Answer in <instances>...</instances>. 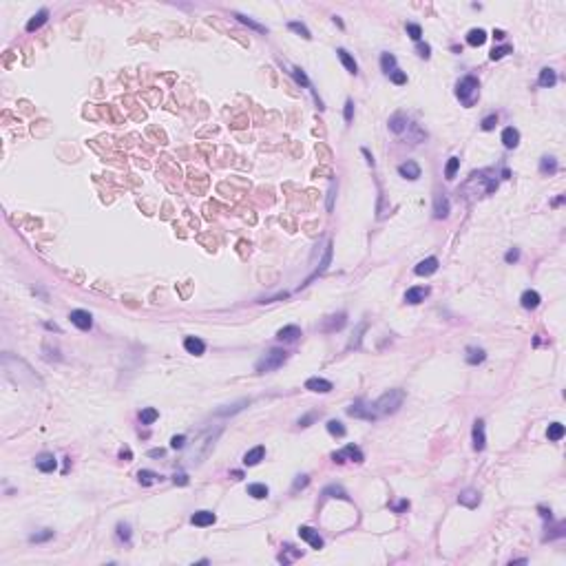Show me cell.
Wrapping results in <instances>:
<instances>
[{"label": "cell", "instance_id": "6da1fadb", "mask_svg": "<svg viewBox=\"0 0 566 566\" xmlns=\"http://www.w3.org/2000/svg\"><path fill=\"white\" fill-rule=\"evenodd\" d=\"M403 400H405V392L403 389H389V392H385L383 396H380L378 400H376L372 407H374L376 416H392V414H396L400 407H403Z\"/></svg>", "mask_w": 566, "mask_h": 566}, {"label": "cell", "instance_id": "7a4b0ae2", "mask_svg": "<svg viewBox=\"0 0 566 566\" xmlns=\"http://www.w3.org/2000/svg\"><path fill=\"white\" fill-rule=\"evenodd\" d=\"M456 95L462 106H473L480 97V82L475 75H465L456 84Z\"/></svg>", "mask_w": 566, "mask_h": 566}, {"label": "cell", "instance_id": "3957f363", "mask_svg": "<svg viewBox=\"0 0 566 566\" xmlns=\"http://www.w3.org/2000/svg\"><path fill=\"white\" fill-rule=\"evenodd\" d=\"M285 360H288V352L281 350V347H272V350H268L259 360H257L254 370H257V374H268V372L279 370Z\"/></svg>", "mask_w": 566, "mask_h": 566}, {"label": "cell", "instance_id": "277c9868", "mask_svg": "<svg viewBox=\"0 0 566 566\" xmlns=\"http://www.w3.org/2000/svg\"><path fill=\"white\" fill-rule=\"evenodd\" d=\"M332 460H334V462H345V460L363 462V460H365V456H363V451H360V447H356V445H347L345 449H341V451H336V453H332Z\"/></svg>", "mask_w": 566, "mask_h": 566}, {"label": "cell", "instance_id": "5b68a950", "mask_svg": "<svg viewBox=\"0 0 566 566\" xmlns=\"http://www.w3.org/2000/svg\"><path fill=\"white\" fill-rule=\"evenodd\" d=\"M347 416L352 418H363V420H376V412L372 405H363V403H354L347 407Z\"/></svg>", "mask_w": 566, "mask_h": 566}, {"label": "cell", "instance_id": "8992f818", "mask_svg": "<svg viewBox=\"0 0 566 566\" xmlns=\"http://www.w3.org/2000/svg\"><path fill=\"white\" fill-rule=\"evenodd\" d=\"M347 323V314L345 312H339V314H332V317H327L325 321H323L321 325V332H325V334H332V332L336 330H343Z\"/></svg>", "mask_w": 566, "mask_h": 566}, {"label": "cell", "instance_id": "52a82bcc", "mask_svg": "<svg viewBox=\"0 0 566 566\" xmlns=\"http://www.w3.org/2000/svg\"><path fill=\"white\" fill-rule=\"evenodd\" d=\"M69 319H71V323L75 327H80V330H91V325H93V317L87 310H73V312L69 314Z\"/></svg>", "mask_w": 566, "mask_h": 566}, {"label": "cell", "instance_id": "ba28073f", "mask_svg": "<svg viewBox=\"0 0 566 566\" xmlns=\"http://www.w3.org/2000/svg\"><path fill=\"white\" fill-rule=\"evenodd\" d=\"M299 535H301V540H305L307 544L312 548H323V537L319 535V531H314L312 527H299Z\"/></svg>", "mask_w": 566, "mask_h": 566}, {"label": "cell", "instance_id": "9c48e42d", "mask_svg": "<svg viewBox=\"0 0 566 566\" xmlns=\"http://www.w3.org/2000/svg\"><path fill=\"white\" fill-rule=\"evenodd\" d=\"M471 436H473V449L475 451H482L487 445V436H485V420H475L473 422V432H471Z\"/></svg>", "mask_w": 566, "mask_h": 566}, {"label": "cell", "instance_id": "30bf717a", "mask_svg": "<svg viewBox=\"0 0 566 566\" xmlns=\"http://www.w3.org/2000/svg\"><path fill=\"white\" fill-rule=\"evenodd\" d=\"M290 73H292V75H294V80H297L299 84H301V87L310 89V93H312V95H314V102H317V106H319V109H325V106H323V102L319 100V95H317V93H314V89H312V82L307 80L305 71H303V69H299V67H294V69H292V71H290Z\"/></svg>", "mask_w": 566, "mask_h": 566}, {"label": "cell", "instance_id": "8fae6325", "mask_svg": "<svg viewBox=\"0 0 566 566\" xmlns=\"http://www.w3.org/2000/svg\"><path fill=\"white\" fill-rule=\"evenodd\" d=\"M398 173H400V177H405V179H409V182H414V179L420 177V166H418L414 159H407V162H403L398 166Z\"/></svg>", "mask_w": 566, "mask_h": 566}, {"label": "cell", "instance_id": "7c38bea8", "mask_svg": "<svg viewBox=\"0 0 566 566\" xmlns=\"http://www.w3.org/2000/svg\"><path fill=\"white\" fill-rule=\"evenodd\" d=\"M36 467H38L42 473H51V471L58 469V460H56L53 453H40V456L36 458Z\"/></svg>", "mask_w": 566, "mask_h": 566}, {"label": "cell", "instance_id": "4fadbf2b", "mask_svg": "<svg viewBox=\"0 0 566 566\" xmlns=\"http://www.w3.org/2000/svg\"><path fill=\"white\" fill-rule=\"evenodd\" d=\"M438 265L440 264H438L436 257H427V259H422L420 264L414 268V272H416L418 277H429V274H434L438 270Z\"/></svg>", "mask_w": 566, "mask_h": 566}, {"label": "cell", "instance_id": "5bb4252c", "mask_svg": "<svg viewBox=\"0 0 566 566\" xmlns=\"http://www.w3.org/2000/svg\"><path fill=\"white\" fill-rule=\"evenodd\" d=\"M277 339L283 343H294L301 339V327L299 325H285L277 332Z\"/></svg>", "mask_w": 566, "mask_h": 566}, {"label": "cell", "instance_id": "9a60e30c", "mask_svg": "<svg viewBox=\"0 0 566 566\" xmlns=\"http://www.w3.org/2000/svg\"><path fill=\"white\" fill-rule=\"evenodd\" d=\"M305 389H310V392H314V394H327V392H332V383L325 378L314 376V378L305 380Z\"/></svg>", "mask_w": 566, "mask_h": 566}, {"label": "cell", "instance_id": "2e32d148", "mask_svg": "<svg viewBox=\"0 0 566 566\" xmlns=\"http://www.w3.org/2000/svg\"><path fill=\"white\" fill-rule=\"evenodd\" d=\"M429 294V288H425V285H414V288H409L407 292H405V301L412 303V305H416V303L425 301Z\"/></svg>", "mask_w": 566, "mask_h": 566}, {"label": "cell", "instance_id": "e0dca14e", "mask_svg": "<svg viewBox=\"0 0 566 566\" xmlns=\"http://www.w3.org/2000/svg\"><path fill=\"white\" fill-rule=\"evenodd\" d=\"M458 502L467 509H475L480 504V493L475 489H465L460 495H458Z\"/></svg>", "mask_w": 566, "mask_h": 566}, {"label": "cell", "instance_id": "ac0fdd59", "mask_svg": "<svg viewBox=\"0 0 566 566\" xmlns=\"http://www.w3.org/2000/svg\"><path fill=\"white\" fill-rule=\"evenodd\" d=\"M265 456V447H254V449L245 451V456H244V465L245 467H254V465H259L261 460H264Z\"/></svg>", "mask_w": 566, "mask_h": 566}, {"label": "cell", "instance_id": "d6986e66", "mask_svg": "<svg viewBox=\"0 0 566 566\" xmlns=\"http://www.w3.org/2000/svg\"><path fill=\"white\" fill-rule=\"evenodd\" d=\"M184 347H186L188 354H195V356H202L206 352V343L202 339H197V336H188L186 341H184Z\"/></svg>", "mask_w": 566, "mask_h": 566}, {"label": "cell", "instance_id": "ffe728a7", "mask_svg": "<svg viewBox=\"0 0 566 566\" xmlns=\"http://www.w3.org/2000/svg\"><path fill=\"white\" fill-rule=\"evenodd\" d=\"M502 144H504V149H515V146L520 144V133H518V129H513V126H507V129L502 131Z\"/></svg>", "mask_w": 566, "mask_h": 566}, {"label": "cell", "instance_id": "44dd1931", "mask_svg": "<svg viewBox=\"0 0 566 566\" xmlns=\"http://www.w3.org/2000/svg\"><path fill=\"white\" fill-rule=\"evenodd\" d=\"M449 199H447V195H438L436 197V204H434V217L436 219H447V215H449Z\"/></svg>", "mask_w": 566, "mask_h": 566}, {"label": "cell", "instance_id": "7402d4cb", "mask_svg": "<svg viewBox=\"0 0 566 566\" xmlns=\"http://www.w3.org/2000/svg\"><path fill=\"white\" fill-rule=\"evenodd\" d=\"M537 84L542 89H551V87H555L557 84V73L553 71V69H542L540 71V77H537Z\"/></svg>", "mask_w": 566, "mask_h": 566}, {"label": "cell", "instance_id": "603a6c76", "mask_svg": "<svg viewBox=\"0 0 566 566\" xmlns=\"http://www.w3.org/2000/svg\"><path fill=\"white\" fill-rule=\"evenodd\" d=\"M540 301H542V297H540L535 290H527V292L520 297V303H522L524 310H535V307L540 305Z\"/></svg>", "mask_w": 566, "mask_h": 566}, {"label": "cell", "instance_id": "cb8c5ba5", "mask_svg": "<svg viewBox=\"0 0 566 566\" xmlns=\"http://www.w3.org/2000/svg\"><path fill=\"white\" fill-rule=\"evenodd\" d=\"M215 513L212 511H197L195 515L190 518V522L195 524V527H210V524H215Z\"/></svg>", "mask_w": 566, "mask_h": 566}, {"label": "cell", "instance_id": "d4e9b609", "mask_svg": "<svg viewBox=\"0 0 566 566\" xmlns=\"http://www.w3.org/2000/svg\"><path fill=\"white\" fill-rule=\"evenodd\" d=\"M389 131L392 133H396V135H400V133H405V129H407V117L403 115V113H396V115H392L389 117Z\"/></svg>", "mask_w": 566, "mask_h": 566}, {"label": "cell", "instance_id": "484cf974", "mask_svg": "<svg viewBox=\"0 0 566 566\" xmlns=\"http://www.w3.org/2000/svg\"><path fill=\"white\" fill-rule=\"evenodd\" d=\"M47 20H49V11H47V9H40L38 14H36L34 18H31L29 22H27V31H29V34H34V31H38L40 27H42L44 22H47Z\"/></svg>", "mask_w": 566, "mask_h": 566}, {"label": "cell", "instance_id": "4316f807", "mask_svg": "<svg viewBox=\"0 0 566 566\" xmlns=\"http://www.w3.org/2000/svg\"><path fill=\"white\" fill-rule=\"evenodd\" d=\"M336 53H339V60L343 62V67H345L350 73H354V75H356V73H358V64H356V60L352 58L345 49H336Z\"/></svg>", "mask_w": 566, "mask_h": 566}, {"label": "cell", "instance_id": "83f0119b", "mask_svg": "<svg viewBox=\"0 0 566 566\" xmlns=\"http://www.w3.org/2000/svg\"><path fill=\"white\" fill-rule=\"evenodd\" d=\"M137 480H139V485H142V487H151V485H155V482H159L162 475L155 473V471L142 469V471H137Z\"/></svg>", "mask_w": 566, "mask_h": 566}, {"label": "cell", "instance_id": "f1b7e54d", "mask_svg": "<svg viewBox=\"0 0 566 566\" xmlns=\"http://www.w3.org/2000/svg\"><path fill=\"white\" fill-rule=\"evenodd\" d=\"M487 358V352L482 350V347H467V356H465V360L469 365H478V363H482V360Z\"/></svg>", "mask_w": 566, "mask_h": 566}, {"label": "cell", "instance_id": "f546056e", "mask_svg": "<svg viewBox=\"0 0 566 566\" xmlns=\"http://www.w3.org/2000/svg\"><path fill=\"white\" fill-rule=\"evenodd\" d=\"M557 168H560V164H557L555 157H542L540 159V173L542 175H555L557 173Z\"/></svg>", "mask_w": 566, "mask_h": 566}, {"label": "cell", "instance_id": "4dcf8cb0", "mask_svg": "<svg viewBox=\"0 0 566 566\" xmlns=\"http://www.w3.org/2000/svg\"><path fill=\"white\" fill-rule=\"evenodd\" d=\"M467 42H469L471 47H482V44L487 42V31L485 29H471L469 34H467Z\"/></svg>", "mask_w": 566, "mask_h": 566}, {"label": "cell", "instance_id": "1f68e13d", "mask_svg": "<svg viewBox=\"0 0 566 566\" xmlns=\"http://www.w3.org/2000/svg\"><path fill=\"white\" fill-rule=\"evenodd\" d=\"M564 432H566V429H564V425H562V422H551V425H548V429H547V438L551 442H557V440H562V438H564Z\"/></svg>", "mask_w": 566, "mask_h": 566}, {"label": "cell", "instance_id": "d6a6232c", "mask_svg": "<svg viewBox=\"0 0 566 566\" xmlns=\"http://www.w3.org/2000/svg\"><path fill=\"white\" fill-rule=\"evenodd\" d=\"M270 493V489L261 482H254V485H248V495H252L254 500H265Z\"/></svg>", "mask_w": 566, "mask_h": 566}, {"label": "cell", "instance_id": "836d02e7", "mask_svg": "<svg viewBox=\"0 0 566 566\" xmlns=\"http://www.w3.org/2000/svg\"><path fill=\"white\" fill-rule=\"evenodd\" d=\"M380 69H383L387 75L396 71V56H392V53H383V56H380Z\"/></svg>", "mask_w": 566, "mask_h": 566}, {"label": "cell", "instance_id": "e575fe53", "mask_svg": "<svg viewBox=\"0 0 566 566\" xmlns=\"http://www.w3.org/2000/svg\"><path fill=\"white\" fill-rule=\"evenodd\" d=\"M157 418H159V412L155 407H146V409L139 412V420H142V425H153Z\"/></svg>", "mask_w": 566, "mask_h": 566}, {"label": "cell", "instance_id": "d590c367", "mask_svg": "<svg viewBox=\"0 0 566 566\" xmlns=\"http://www.w3.org/2000/svg\"><path fill=\"white\" fill-rule=\"evenodd\" d=\"M323 495L325 498H341V500H350V495L345 493V489L343 487H336V485H330L323 489Z\"/></svg>", "mask_w": 566, "mask_h": 566}, {"label": "cell", "instance_id": "8d00e7d4", "mask_svg": "<svg viewBox=\"0 0 566 566\" xmlns=\"http://www.w3.org/2000/svg\"><path fill=\"white\" fill-rule=\"evenodd\" d=\"M235 18H237V20H239V22H241V24H245V27H250V29H254V31H259V34H265V31H268V29H265V27H264V24H259V22H254V20H252V18H248V16H244V14H235Z\"/></svg>", "mask_w": 566, "mask_h": 566}, {"label": "cell", "instance_id": "74e56055", "mask_svg": "<svg viewBox=\"0 0 566 566\" xmlns=\"http://www.w3.org/2000/svg\"><path fill=\"white\" fill-rule=\"evenodd\" d=\"M458 168H460V159H458V157H449V162H447V166H445V177L449 179V182L456 177Z\"/></svg>", "mask_w": 566, "mask_h": 566}, {"label": "cell", "instance_id": "f35d334b", "mask_svg": "<svg viewBox=\"0 0 566 566\" xmlns=\"http://www.w3.org/2000/svg\"><path fill=\"white\" fill-rule=\"evenodd\" d=\"M115 535H117V540L120 542H126V544H131V527L126 522H120L115 527Z\"/></svg>", "mask_w": 566, "mask_h": 566}, {"label": "cell", "instance_id": "ab89813d", "mask_svg": "<svg viewBox=\"0 0 566 566\" xmlns=\"http://www.w3.org/2000/svg\"><path fill=\"white\" fill-rule=\"evenodd\" d=\"M325 427H327V432H330L332 436H336V438H343L347 434V429L343 427V422H339V420H330Z\"/></svg>", "mask_w": 566, "mask_h": 566}, {"label": "cell", "instance_id": "60d3db41", "mask_svg": "<svg viewBox=\"0 0 566 566\" xmlns=\"http://www.w3.org/2000/svg\"><path fill=\"white\" fill-rule=\"evenodd\" d=\"M288 27H290V31H294V34H299V36H301V38H305V40H310V38H312V34L307 31V27H305V24H303V22H297V20H292V22H290Z\"/></svg>", "mask_w": 566, "mask_h": 566}, {"label": "cell", "instance_id": "b9f144b4", "mask_svg": "<svg viewBox=\"0 0 566 566\" xmlns=\"http://www.w3.org/2000/svg\"><path fill=\"white\" fill-rule=\"evenodd\" d=\"M332 264V244H327V248H325V254H323V261H321V265L317 268V272H314V277L317 274H321V272H325L327 270V265Z\"/></svg>", "mask_w": 566, "mask_h": 566}, {"label": "cell", "instance_id": "7bdbcfd3", "mask_svg": "<svg viewBox=\"0 0 566 566\" xmlns=\"http://www.w3.org/2000/svg\"><path fill=\"white\" fill-rule=\"evenodd\" d=\"M511 51H513V47H511V44H504V47H495L493 51L489 53V58H491V60H502L504 56H507V53H511Z\"/></svg>", "mask_w": 566, "mask_h": 566}, {"label": "cell", "instance_id": "ee69618b", "mask_svg": "<svg viewBox=\"0 0 566 566\" xmlns=\"http://www.w3.org/2000/svg\"><path fill=\"white\" fill-rule=\"evenodd\" d=\"M51 537H53V531H51V528H42V533H34V535L29 537V542L40 544V542H47V540H51Z\"/></svg>", "mask_w": 566, "mask_h": 566}, {"label": "cell", "instance_id": "f6af8a7d", "mask_svg": "<svg viewBox=\"0 0 566 566\" xmlns=\"http://www.w3.org/2000/svg\"><path fill=\"white\" fill-rule=\"evenodd\" d=\"M407 36H409L412 40H416V42H420V38H422L420 24H416V22H407Z\"/></svg>", "mask_w": 566, "mask_h": 566}, {"label": "cell", "instance_id": "bcb514c9", "mask_svg": "<svg viewBox=\"0 0 566 566\" xmlns=\"http://www.w3.org/2000/svg\"><path fill=\"white\" fill-rule=\"evenodd\" d=\"M248 405V400H239V403H235V405H228V409H219V416H228V414H237V412H241V409Z\"/></svg>", "mask_w": 566, "mask_h": 566}, {"label": "cell", "instance_id": "7dc6e473", "mask_svg": "<svg viewBox=\"0 0 566 566\" xmlns=\"http://www.w3.org/2000/svg\"><path fill=\"white\" fill-rule=\"evenodd\" d=\"M285 553H288V555H283V553L279 555V562H283V564H290V562H292L294 557L301 555V551H294V547H290V544L285 547Z\"/></svg>", "mask_w": 566, "mask_h": 566}, {"label": "cell", "instance_id": "c3c4849f", "mask_svg": "<svg viewBox=\"0 0 566 566\" xmlns=\"http://www.w3.org/2000/svg\"><path fill=\"white\" fill-rule=\"evenodd\" d=\"M495 124H498V115L495 113H491V115H487L485 120L480 122V126H482V131H493Z\"/></svg>", "mask_w": 566, "mask_h": 566}, {"label": "cell", "instance_id": "681fc988", "mask_svg": "<svg viewBox=\"0 0 566 566\" xmlns=\"http://www.w3.org/2000/svg\"><path fill=\"white\" fill-rule=\"evenodd\" d=\"M416 51H418V56H420V58H425V60H427L429 56H432V47H429L427 42H418Z\"/></svg>", "mask_w": 566, "mask_h": 566}, {"label": "cell", "instance_id": "f907efd6", "mask_svg": "<svg viewBox=\"0 0 566 566\" xmlns=\"http://www.w3.org/2000/svg\"><path fill=\"white\" fill-rule=\"evenodd\" d=\"M389 80H392L394 84H405V82H407V75H405L403 71H398V69H396L394 73H389Z\"/></svg>", "mask_w": 566, "mask_h": 566}, {"label": "cell", "instance_id": "816d5d0a", "mask_svg": "<svg viewBox=\"0 0 566 566\" xmlns=\"http://www.w3.org/2000/svg\"><path fill=\"white\" fill-rule=\"evenodd\" d=\"M352 120H354V102L347 100V102H345V122L350 124Z\"/></svg>", "mask_w": 566, "mask_h": 566}, {"label": "cell", "instance_id": "f5cc1de1", "mask_svg": "<svg viewBox=\"0 0 566 566\" xmlns=\"http://www.w3.org/2000/svg\"><path fill=\"white\" fill-rule=\"evenodd\" d=\"M184 445H186V436H173V438H170V447H173V449H184Z\"/></svg>", "mask_w": 566, "mask_h": 566}, {"label": "cell", "instance_id": "db71d44e", "mask_svg": "<svg viewBox=\"0 0 566 566\" xmlns=\"http://www.w3.org/2000/svg\"><path fill=\"white\" fill-rule=\"evenodd\" d=\"M334 195H336V184L332 182L330 192H327V210H332V208H334Z\"/></svg>", "mask_w": 566, "mask_h": 566}, {"label": "cell", "instance_id": "11a10c76", "mask_svg": "<svg viewBox=\"0 0 566 566\" xmlns=\"http://www.w3.org/2000/svg\"><path fill=\"white\" fill-rule=\"evenodd\" d=\"M307 482H310V478L307 475H297V480H294V491L303 489V487H307Z\"/></svg>", "mask_w": 566, "mask_h": 566}, {"label": "cell", "instance_id": "9f6ffc18", "mask_svg": "<svg viewBox=\"0 0 566 566\" xmlns=\"http://www.w3.org/2000/svg\"><path fill=\"white\" fill-rule=\"evenodd\" d=\"M365 327H367V323H360V325H358V332H356V339H354V341H350V345H347V347H350V350H352V347H358V343H360V332H365Z\"/></svg>", "mask_w": 566, "mask_h": 566}, {"label": "cell", "instance_id": "6f0895ef", "mask_svg": "<svg viewBox=\"0 0 566 566\" xmlns=\"http://www.w3.org/2000/svg\"><path fill=\"white\" fill-rule=\"evenodd\" d=\"M518 259H520V252H518V250H509V252L504 254V261H507V264H515Z\"/></svg>", "mask_w": 566, "mask_h": 566}, {"label": "cell", "instance_id": "680465c9", "mask_svg": "<svg viewBox=\"0 0 566 566\" xmlns=\"http://www.w3.org/2000/svg\"><path fill=\"white\" fill-rule=\"evenodd\" d=\"M173 482H175V485H179V487H186L188 485V475L186 473H175Z\"/></svg>", "mask_w": 566, "mask_h": 566}, {"label": "cell", "instance_id": "91938a15", "mask_svg": "<svg viewBox=\"0 0 566 566\" xmlns=\"http://www.w3.org/2000/svg\"><path fill=\"white\" fill-rule=\"evenodd\" d=\"M314 418H317V414H314V412L307 414V416H303V418H299V427H307V425H310Z\"/></svg>", "mask_w": 566, "mask_h": 566}, {"label": "cell", "instance_id": "94428289", "mask_svg": "<svg viewBox=\"0 0 566 566\" xmlns=\"http://www.w3.org/2000/svg\"><path fill=\"white\" fill-rule=\"evenodd\" d=\"M405 509H409V500H400V502L394 507V511H396V513H403Z\"/></svg>", "mask_w": 566, "mask_h": 566}, {"label": "cell", "instance_id": "6125c7cd", "mask_svg": "<svg viewBox=\"0 0 566 566\" xmlns=\"http://www.w3.org/2000/svg\"><path fill=\"white\" fill-rule=\"evenodd\" d=\"M120 458H122V460H126V462H129L131 458H133V453H131V449H129V447H124V449L120 451Z\"/></svg>", "mask_w": 566, "mask_h": 566}, {"label": "cell", "instance_id": "be15d7a7", "mask_svg": "<svg viewBox=\"0 0 566 566\" xmlns=\"http://www.w3.org/2000/svg\"><path fill=\"white\" fill-rule=\"evenodd\" d=\"M149 456H151V458H162V456H164V449H151V451H149Z\"/></svg>", "mask_w": 566, "mask_h": 566}, {"label": "cell", "instance_id": "e7e4bbea", "mask_svg": "<svg viewBox=\"0 0 566 566\" xmlns=\"http://www.w3.org/2000/svg\"><path fill=\"white\" fill-rule=\"evenodd\" d=\"M363 155H365V157H367V164H370V166H374V157H372V153H370V151H367V149H363Z\"/></svg>", "mask_w": 566, "mask_h": 566}, {"label": "cell", "instance_id": "03108f58", "mask_svg": "<svg viewBox=\"0 0 566 566\" xmlns=\"http://www.w3.org/2000/svg\"><path fill=\"white\" fill-rule=\"evenodd\" d=\"M504 36H507V34H504L502 29H495V31H493V38H495V40H504Z\"/></svg>", "mask_w": 566, "mask_h": 566}, {"label": "cell", "instance_id": "003e7915", "mask_svg": "<svg viewBox=\"0 0 566 566\" xmlns=\"http://www.w3.org/2000/svg\"><path fill=\"white\" fill-rule=\"evenodd\" d=\"M502 177H504V179H509V177H511V173H509V168H504V170H502Z\"/></svg>", "mask_w": 566, "mask_h": 566}]
</instances>
